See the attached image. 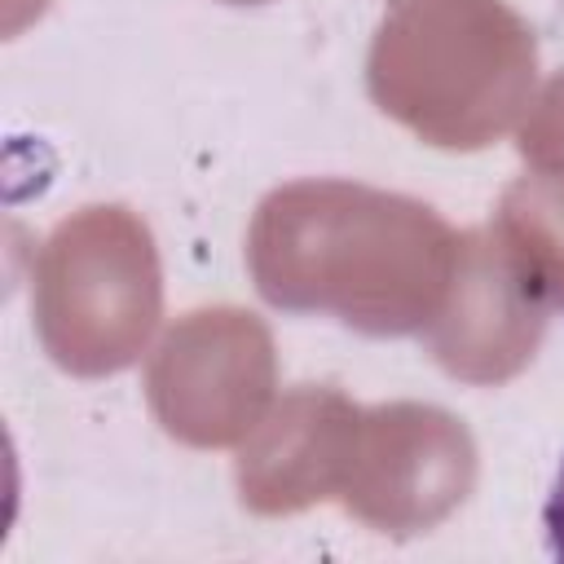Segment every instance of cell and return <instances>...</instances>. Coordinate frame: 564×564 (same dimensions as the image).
I'll use <instances>...</instances> for the list:
<instances>
[{
  "mask_svg": "<svg viewBox=\"0 0 564 564\" xmlns=\"http://www.w3.org/2000/svg\"><path fill=\"white\" fill-rule=\"evenodd\" d=\"M31 313L44 352L62 370L79 379L128 370L163 317L150 225L119 203L70 212L35 256Z\"/></svg>",
  "mask_w": 564,
  "mask_h": 564,
  "instance_id": "3957f363",
  "label": "cell"
},
{
  "mask_svg": "<svg viewBox=\"0 0 564 564\" xmlns=\"http://www.w3.org/2000/svg\"><path fill=\"white\" fill-rule=\"evenodd\" d=\"M494 234L546 308H564V172L516 176L494 216Z\"/></svg>",
  "mask_w": 564,
  "mask_h": 564,
  "instance_id": "ba28073f",
  "label": "cell"
},
{
  "mask_svg": "<svg viewBox=\"0 0 564 564\" xmlns=\"http://www.w3.org/2000/svg\"><path fill=\"white\" fill-rule=\"evenodd\" d=\"M225 4H264V0H225Z\"/></svg>",
  "mask_w": 564,
  "mask_h": 564,
  "instance_id": "8fae6325",
  "label": "cell"
},
{
  "mask_svg": "<svg viewBox=\"0 0 564 564\" xmlns=\"http://www.w3.org/2000/svg\"><path fill=\"white\" fill-rule=\"evenodd\" d=\"M273 335L234 304L181 313L145 361V401L159 427L194 449L242 445L273 405Z\"/></svg>",
  "mask_w": 564,
  "mask_h": 564,
  "instance_id": "277c9868",
  "label": "cell"
},
{
  "mask_svg": "<svg viewBox=\"0 0 564 564\" xmlns=\"http://www.w3.org/2000/svg\"><path fill=\"white\" fill-rule=\"evenodd\" d=\"M476 467V441L449 410L423 401L370 405L357 419L339 502L379 533H427L467 502Z\"/></svg>",
  "mask_w": 564,
  "mask_h": 564,
  "instance_id": "5b68a950",
  "label": "cell"
},
{
  "mask_svg": "<svg viewBox=\"0 0 564 564\" xmlns=\"http://www.w3.org/2000/svg\"><path fill=\"white\" fill-rule=\"evenodd\" d=\"M546 313L551 308L524 282L494 225H485L458 234L454 278L436 317L423 326V339L445 375L489 388L516 379L533 361L546 335Z\"/></svg>",
  "mask_w": 564,
  "mask_h": 564,
  "instance_id": "8992f818",
  "label": "cell"
},
{
  "mask_svg": "<svg viewBox=\"0 0 564 564\" xmlns=\"http://www.w3.org/2000/svg\"><path fill=\"white\" fill-rule=\"evenodd\" d=\"M357 419L361 405L335 388L300 383L282 392L238 449L234 485L242 507L256 516H291L339 498Z\"/></svg>",
  "mask_w": 564,
  "mask_h": 564,
  "instance_id": "52a82bcc",
  "label": "cell"
},
{
  "mask_svg": "<svg viewBox=\"0 0 564 564\" xmlns=\"http://www.w3.org/2000/svg\"><path fill=\"white\" fill-rule=\"evenodd\" d=\"M542 524H546V542H551V555L564 560V463L555 471V485L546 494V507H542Z\"/></svg>",
  "mask_w": 564,
  "mask_h": 564,
  "instance_id": "30bf717a",
  "label": "cell"
},
{
  "mask_svg": "<svg viewBox=\"0 0 564 564\" xmlns=\"http://www.w3.org/2000/svg\"><path fill=\"white\" fill-rule=\"evenodd\" d=\"M533 84L538 44L507 0H392L366 57L370 101L436 150L494 145Z\"/></svg>",
  "mask_w": 564,
  "mask_h": 564,
  "instance_id": "7a4b0ae2",
  "label": "cell"
},
{
  "mask_svg": "<svg viewBox=\"0 0 564 564\" xmlns=\"http://www.w3.org/2000/svg\"><path fill=\"white\" fill-rule=\"evenodd\" d=\"M520 159L538 172H564V70H555L520 119Z\"/></svg>",
  "mask_w": 564,
  "mask_h": 564,
  "instance_id": "9c48e42d",
  "label": "cell"
},
{
  "mask_svg": "<svg viewBox=\"0 0 564 564\" xmlns=\"http://www.w3.org/2000/svg\"><path fill=\"white\" fill-rule=\"evenodd\" d=\"M458 234L419 198L357 181H291L247 234L256 291L286 313H330L361 335L423 330L454 278Z\"/></svg>",
  "mask_w": 564,
  "mask_h": 564,
  "instance_id": "6da1fadb",
  "label": "cell"
}]
</instances>
